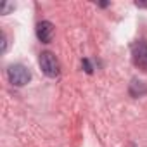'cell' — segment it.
<instances>
[{"instance_id":"1","label":"cell","mask_w":147,"mask_h":147,"mask_svg":"<svg viewBox=\"0 0 147 147\" xmlns=\"http://www.w3.org/2000/svg\"><path fill=\"white\" fill-rule=\"evenodd\" d=\"M7 76H9V82L16 87H24L30 80H31V73L26 66L23 64H14L7 69Z\"/></svg>"},{"instance_id":"2","label":"cell","mask_w":147,"mask_h":147,"mask_svg":"<svg viewBox=\"0 0 147 147\" xmlns=\"http://www.w3.org/2000/svg\"><path fill=\"white\" fill-rule=\"evenodd\" d=\"M40 67H42V71L49 78L59 76V71H61L59 61H57V57L52 52H42L40 54Z\"/></svg>"},{"instance_id":"3","label":"cell","mask_w":147,"mask_h":147,"mask_svg":"<svg viewBox=\"0 0 147 147\" xmlns=\"http://www.w3.org/2000/svg\"><path fill=\"white\" fill-rule=\"evenodd\" d=\"M131 57H133L135 66H138L142 69H147V43L138 40L131 47Z\"/></svg>"},{"instance_id":"4","label":"cell","mask_w":147,"mask_h":147,"mask_svg":"<svg viewBox=\"0 0 147 147\" xmlns=\"http://www.w3.org/2000/svg\"><path fill=\"white\" fill-rule=\"evenodd\" d=\"M36 36L42 43H50L54 38V24L50 21H42L36 24Z\"/></svg>"},{"instance_id":"5","label":"cell","mask_w":147,"mask_h":147,"mask_svg":"<svg viewBox=\"0 0 147 147\" xmlns=\"http://www.w3.org/2000/svg\"><path fill=\"white\" fill-rule=\"evenodd\" d=\"M9 9H14V5H9V4H2V14H5Z\"/></svg>"}]
</instances>
